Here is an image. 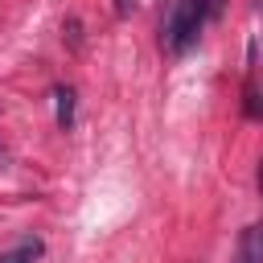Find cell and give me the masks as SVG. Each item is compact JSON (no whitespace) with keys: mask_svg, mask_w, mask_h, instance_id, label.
Returning <instances> with one entry per match:
<instances>
[{"mask_svg":"<svg viewBox=\"0 0 263 263\" xmlns=\"http://www.w3.org/2000/svg\"><path fill=\"white\" fill-rule=\"evenodd\" d=\"M201 25H205V12H201L197 0H173L168 12H164V21H160V45L168 53H185L197 41Z\"/></svg>","mask_w":263,"mask_h":263,"instance_id":"1","label":"cell"},{"mask_svg":"<svg viewBox=\"0 0 263 263\" xmlns=\"http://www.w3.org/2000/svg\"><path fill=\"white\" fill-rule=\"evenodd\" d=\"M234 263H263V226H247L242 230Z\"/></svg>","mask_w":263,"mask_h":263,"instance_id":"2","label":"cell"},{"mask_svg":"<svg viewBox=\"0 0 263 263\" xmlns=\"http://www.w3.org/2000/svg\"><path fill=\"white\" fill-rule=\"evenodd\" d=\"M37 259H41V242H33V238H25L21 247L0 255V263H37Z\"/></svg>","mask_w":263,"mask_h":263,"instance_id":"3","label":"cell"},{"mask_svg":"<svg viewBox=\"0 0 263 263\" xmlns=\"http://www.w3.org/2000/svg\"><path fill=\"white\" fill-rule=\"evenodd\" d=\"M53 99H58V127H70L74 123V90L70 86H58Z\"/></svg>","mask_w":263,"mask_h":263,"instance_id":"4","label":"cell"},{"mask_svg":"<svg viewBox=\"0 0 263 263\" xmlns=\"http://www.w3.org/2000/svg\"><path fill=\"white\" fill-rule=\"evenodd\" d=\"M197 4H201L205 21H210V16H218V12H222V4H226V0H197Z\"/></svg>","mask_w":263,"mask_h":263,"instance_id":"5","label":"cell"},{"mask_svg":"<svg viewBox=\"0 0 263 263\" xmlns=\"http://www.w3.org/2000/svg\"><path fill=\"white\" fill-rule=\"evenodd\" d=\"M132 8H136V0H115V12H119V16H127Z\"/></svg>","mask_w":263,"mask_h":263,"instance_id":"6","label":"cell"},{"mask_svg":"<svg viewBox=\"0 0 263 263\" xmlns=\"http://www.w3.org/2000/svg\"><path fill=\"white\" fill-rule=\"evenodd\" d=\"M259 189H263V160H259Z\"/></svg>","mask_w":263,"mask_h":263,"instance_id":"7","label":"cell"},{"mask_svg":"<svg viewBox=\"0 0 263 263\" xmlns=\"http://www.w3.org/2000/svg\"><path fill=\"white\" fill-rule=\"evenodd\" d=\"M255 12H259V16H263V0H255Z\"/></svg>","mask_w":263,"mask_h":263,"instance_id":"8","label":"cell"}]
</instances>
